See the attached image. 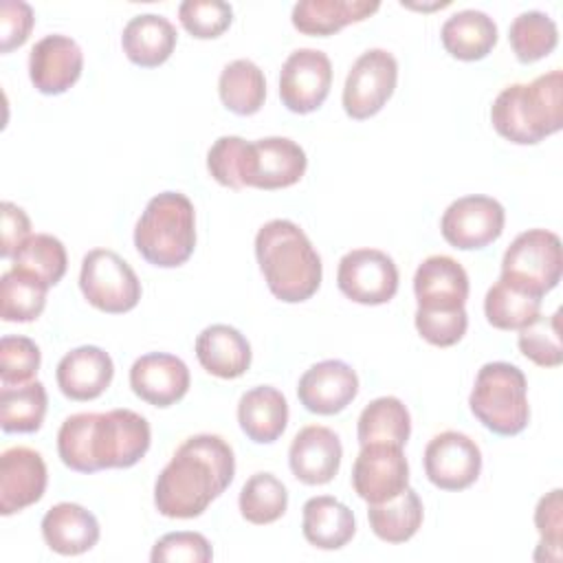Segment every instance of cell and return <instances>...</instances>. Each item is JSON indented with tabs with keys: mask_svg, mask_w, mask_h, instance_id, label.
Segmentation results:
<instances>
[{
	"mask_svg": "<svg viewBox=\"0 0 563 563\" xmlns=\"http://www.w3.org/2000/svg\"><path fill=\"white\" fill-rule=\"evenodd\" d=\"M11 268L26 271L40 277L44 284L55 286L57 282H62L68 268V255L62 240L48 233H35L29 235L13 253Z\"/></svg>",
	"mask_w": 563,
	"mask_h": 563,
	"instance_id": "obj_37",
	"label": "cell"
},
{
	"mask_svg": "<svg viewBox=\"0 0 563 563\" xmlns=\"http://www.w3.org/2000/svg\"><path fill=\"white\" fill-rule=\"evenodd\" d=\"M48 473L44 457L29 446H11L0 455V512H20L42 499Z\"/></svg>",
	"mask_w": 563,
	"mask_h": 563,
	"instance_id": "obj_18",
	"label": "cell"
},
{
	"mask_svg": "<svg viewBox=\"0 0 563 563\" xmlns=\"http://www.w3.org/2000/svg\"><path fill=\"white\" fill-rule=\"evenodd\" d=\"M440 40L446 53L462 62L484 59L497 44V24L477 9H464L446 18L440 29Z\"/></svg>",
	"mask_w": 563,
	"mask_h": 563,
	"instance_id": "obj_29",
	"label": "cell"
},
{
	"mask_svg": "<svg viewBox=\"0 0 563 563\" xmlns=\"http://www.w3.org/2000/svg\"><path fill=\"white\" fill-rule=\"evenodd\" d=\"M139 255L158 268L185 264L196 246V209L180 191L156 194L134 227Z\"/></svg>",
	"mask_w": 563,
	"mask_h": 563,
	"instance_id": "obj_5",
	"label": "cell"
},
{
	"mask_svg": "<svg viewBox=\"0 0 563 563\" xmlns=\"http://www.w3.org/2000/svg\"><path fill=\"white\" fill-rule=\"evenodd\" d=\"M541 299L537 292L499 275L484 297V314L497 330H521L541 314Z\"/></svg>",
	"mask_w": 563,
	"mask_h": 563,
	"instance_id": "obj_30",
	"label": "cell"
},
{
	"mask_svg": "<svg viewBox=\"0 0 563 563\" xmlns=\"http://www.w3.org/2000/svg\"><path fill=\"white\" fill-rule=\"evenodd\" d=\"M114 363L97 345H81L62 356L55 369L59 391L77 402L99 398L112 383Z\"/></svg>",
	"mask_w": 563,
	"mask_h": 563,
	"instance_id": "obj_21",
	"label": "cell"
},
{
	"mask_svg": "<svg viewBox=\"0 0 563 563\" xmlns=\"http://www.w3.org/2000/svg\"><path fill=\"white\" fill-rule=\"evenodd\" d=\"M301 510V532L306 541L319 550H339L356 532L352 510L330 495L310 497Z\"/></svg>",
	"mask_w": 563,
	"mask_h": 563,
	"instance_id": "obj_28",
	"label": "cell"
},
{
	"mask_svg": "<svg viewBox=\"0 0 563 563\" xmlns=\"http://www.w3.org/2000/svg\"><path fill=\"white\" fill-rule=\"evenodd\" d=\"M174 24L158 13L134 15L121 33L125 57L141 68H156L169 59L176 46Z\"/></svg>",
	"mask_w": 563,
	"mask_h": 563,
	"instance_id": "obj_25",
	"label": "cell"
},
{
	"mask_svg": "<svg viewBox=\"0 0 563 563\" xmlns=\"http://www.w3.org/2000/svg\"><path fill=\"white\" fill-rule=\"evenodd\" d=\"M416 330L418 334L438 347L455 345L468 328V314L464 308L455 310H416Z\"/></svg>",
	"mask_w": 563,
	"mask_h": 563,
	"instance_id": "obj_42",
	"label": "cell"
},
{
	"mask_svg": "<svg viewBox=\"0 0 563 563\" xmlns=\"http://www.w3.org/2000/svg\"><path fill=\"white\" fill-rule=\"evenodd\" d=\"M235 475L233 449L216 433L187 438L154 484V506L169 519H194L220 497Z\"/></svg>",
	"mask_w": 563,
	"mask_h": 563,
	"instance_id": "obj_1",
	"label": "cell"
},
{
	"mask_svg": "<svg viewBox=\"0 0 563 563\" xmlns=\"http://www.w3.org/2000/svg\"><path fill=\"white\" fill-rule=\"evenodd\" d=\"M339 290L363 306H380L398 292V268L394 260L378 249L347 251L336 268Z\"/></svg>",
	"mask_w": 563,
	"mask_h": 563,
	"instance_id": "obj_11",
	"label": "cell"
},
{
	"mask_svg": "<svg viewBox=\"0 0 563 563\" xmlns=\"http://www.w3.org/2000/svg\"><path fill=\"white\" fill-rule=\"evenodd\" d=\"M35 15L31 4L22 0H2L0 2V51L11 53L20 48L33 29Z\"/></svg>",
	"mask_w": 563,
	"mask_h": 563,
	"instance_id": "obj_46",
	"label": "cell"
},
{
	"mask_svg": "<svg viewBox=\"0 0 563 563\" xmlns=\"http://www.w3.org/2000/svg\"><path fill=\"white\" fill-rule=\"evenodd\" d=\"M424 508L413 488H405L389 501L369 504L367 521L372 532L385 543H405L409 541L422 526Z\"/></svg>",
	"mask_w": 563,
	"mask_h": 563,
	"instance_id": "obj_31",
	"label": "cell"
},
{
	"mask_svg": "<svg viewBox=\"0 0 563 563\" xmlns=\"http://www.w3.org/2000/svg\"><path fill=\"white\" fill-rule=\"evenodd\" d=\"M563 253L561 240L548 229L519 233L504 253L501 277L543 297L561 282Z\"/></svg>",
	"mask_w": 563,
	"mask_h": 563,
	"instance_id": "obj_8",
	"label": "cell"
},
{
	"mask_svg": "<svg viewBox=\"0 0 563 563\" xmlns=\"http://www.w3.org/2000/svg\"><path fill=\"white\" fill-rule=\"evenodd\" d=\"M84 70L79 44L62 33L44 35L29 55V77L42 95H64L77 84Z\"/></svg>",
	"mask_w": 563,
	"mask_h": 563,
	"instance_id": "obj_16",
	"label": "cell"
},
{
	"mask_svg": "<svg viewBox=\"0 0 563 563\" xmlns=\"http://www.w3.org/2000/svg\"><path fill=\"white\" fill-rule=\"evenodd\" d=\"M152 563L185 561V563H207L213 559L211 543L200 532H169L161 537L150 554Z\"/></svg>",
	"mask_w": 563,
	"mask_h": 563,
	"instance_id": "obj_44",
	"label": "cell"
},
{
	"mask_svg": "<svg viewBox=\"0 0 563 563\" xmlns=\"http://www.w3.org/2000/svg\"><path fill=\"white\" fill-rule=\"evenodd\" d=\"M506 222L504 207L490 196H462L453 200L440 220L442 238L460 251L484 249L493 244Z\"/></svg>",
	"mask_w": 563,
	"mask_h": 563,
	"instance_id": "obj_12",
	"label": "cell"
},
{
	"mask_svg": "<svg viewBox=\"0 0 563 563\" xmlns=\"http://www.w3.org/2000/svg\"><path fill=\"white\" fill-rule=\"evenodd\" d=\"M413 292L422 310H455L468 299V275L464 266L449 255L422 260L413 275Z\"/></svg>",
	"mask_w": 563,
	"mask_h": 563,
	"instance_id": "obj_22",
	"label": "cell"
},
{
	"mask_svg": "<svg viewBox=\"0 0 563 563\" xmlns=\"http://www.w3.org/2000/svg\"><path fill=\"white\" fill-rule=\"evenodd\" d=\"M183 29L198 40L220 37L233 22V9L222 0H185L178 7Z\"/></svg>",
	"mask_w": 563,
	"mask_h": 563,
	"instance_id": "obj_41",
	"label": "cell"
},
{
	"mask_svg": "<svg viewBox=\"0 0 563 563\" xmlns=\"http://www.w3.org/2000/svg\"><path fill=\"white\" fill-rule=\"evenodd\" d=\"M499 136L517 145H537L563 125V73L550 70L530 84L506 86L490 106Z\"/></svg>",
	"mask_w": 563,
	"mask_h": 563,
	"instance_id": "obj_4",
	"label": "cell"
},
{
	"mask_svg": "<svg viewBox=\"0 0 563 563\" xmlns=\"http://www.w3.org/2000/svg\"><path fill=\"white\" fill-rule=\"evenodd\" d=\"M189 367L183 358L167 352H147L130 367L132 391L154 407L178 402L189 389Z\"/></svg>",
	"mask_w": 563,
	"mask_h": 563,
	"instance_id": "obj_19",
	"label": "cell"
},
{
	"mask_svg": "<svg viewBox=\"0 0 563 563\" xmlns=\"http://www.w3.org/2000/svg\"><path fill=\"white\" fill-rule=\"evenodd\" d=\"M508 42L521 64H534L556 48L559 29L548 13L523 11L512 20L508 29Z\"/></svg>",
	"mask_w": 563,
	"mask_h": 563,
	"instance_id": "obj_36",
	"label": "cell"
},
{
	"mask_svg": "<svg viewBox=\"0 0 563 563\" xmlns=\"http://www.w3.org/2000/svg\"><path fill=\"white\" fill-rule=\"evenodd\" d=\"M196 358L211 376L238 378L251 367V345L233 325L213 323L196 336Z\"/></svg>",
	"mask_w": 563,
	"mask_h": 563,
	"instance_id": "obj_24",
	"label": "cell"
},
{
	"mask_svg": "<svg viewBox=\"0 0 563 563\" xmlns=\"http://www.w3.org/2000/svg\"><path fill=\"white\" fill-rule=\"evenodd\" d=\"M31 235V220L24 213L22 207L4 200L2 202V242H0V255L13 257V253L20 249V244Z\"/></svg>",
	"mask_w": 563,
	"mask_h": 563,
	"instance_id": "obj_47",
	"label": "cell"
},
{
	"mask_svg": "<svg viewBox=\"0 0 563 563\" xmlns=\"http://www.w3.org/2000/svg\"><path fill=\"white\" fill-rule=\"evenodd\" d=\"M411 433V416L405 402L396 396L374 398L358 416L356 438L358 444L387 442L405 446Z\"/></svg>",
	"mask_w": 563,
	"mask_h": 563,
	"instance_id": "obj_33",
	"label": "cell"
},
{
	"mask_svg": "<svg viewBox=\"0 0 563 563\" xmlns=\"http://www.w3.org/2000/svg\"><path fill=\"white\" fill-rule=\"evenodd\" d=\"M150 422L132 409L68 416L57 431V453L77 473L130 468L150 449Z\"/></svg>",
	"mask_w": 563,
	"mask_h": 563,
	"instance_id": "obj_2",
	"label": "cell"
},
{
	"mask_svg": "<svg viewBox=\"0 0 563 563\" xmlns=\"http://www.w3.org/2000/svg\"><path fill=\"white\" fill-rule=\"evenodd\" d=\"M398 62L385 48H369L356 57L352 64L341 103L350 119L365 121L383 110L396 90Z\"/></svg>",
	"mask_w": 563,
	"mask_h": 563,
	"instance_id": "obj_9",
	"label": "cell"
},
{
	"mask_svg": "<svg viewBox=\"0 0 563 563\" xmlns=\"http://www.w3.org/2000/svg\"><path fill=\"white\" fill-rule=\"evenodd\" d=\"M343 457L339 435L323 424H308L290 442L288 464L292 475L308 484L321 486L334 479Z\"/></svg>",
	"mask_w": 563,
	"mask_h": 563,
	"instance_id": "obj_20",
	"label": "cell"
},
{
	"mask_svg": "<svg viewBox=\"0 0 563 563\" xmlns=\"http://www.w3.org/2000/svg\"><path fill=\"white\" fill-rule=\"evenodd\" d=\"M563 490L554 488L543 495L534 508V526L541 534L539 550L550 548L554 561H561V543H563Z\"/></svg>",
	"mask_w": 563,
	"mask_h": 563,
	"instance_id": "obj_45",
	"label": "cell"
},
{
	"mask_svg": "<svg viewBox=\"0 0 563 563\" xmlns=\"http://www.w3.org/2000/svg\"><path fill=\"white\" fill-rule=\"evenodd\" d=\"M308 158L299 143L288 136L246 141L242 156V185L255 189H284L301 180Z\"/></svg>",
	"mask_w": 563,
	"mask_h": 563,
	"instance_id": "obj_10",
	"label": "cell"
},
{
	"mask_svg": "<svg viewBox=\"0 0 563 563\" xmlns=\"http://www.w3.org/2000/svg\"><path fill=\"white\" fill-rule=\"evenodd\" d=\"M380 9L376 0H301L292 7V26L303 35L325 37Z\"/></svg>",
	"mask_w": 563,
	"mask_h": 563,
	"instance_id": "obj_27",
	"label": "cell"
},
{
	"mask_svg": "<svg viewBox=\"0 0 563 563\" xmlns=\"http://www.w3.org/2000/svg\"><path fill=\"white\" fill-rule=\"evenodd\" d=\"M246 141L242 136H220L207 152V169L216 183L229 189H244L242 156Z\"/></svg>",
	"mask_w": 563,
	"mask_h": 563,
	"instance_id": "obj_43",
	"label": "cell"
},
{
	"mask_svg": "<svg viewBox=\"0 0 563 563\" xmlns=\"http://www.w3.org/2000/svg\"><path fill=\"white\" fill-rule=\"evenodd\" d=\"M48 284L40 277L11 268L0 277V314L4 321L26 323L42 314L46 306Z\"/></svg>",
	"mask_w": 563,
	"mask_h": 563,
	"instance_id": "obj_35",
	"label": "cell"
},
{
	"mask_svg": "<svg viewBox=\"0 0 563 563\" xmlns=\"http://www.w3.org/2000/svg\"><path fill=\"white\" fill-rule=\"evenodd\" d=\"M255 257L273 297L286 303L310 299L321 286V257L292 220L275 218L255 235Z\"/></svg>",
	"mask_w": 563,
	"mask_h": 563,
	"instance_id": "obj_3",
	"label": "cell"
},
{
	"mask_svg": "<svg viewBox=\"0 0 563 563\" xmlns=\"http://www.w3.org/2000/svg\"><path fill=\"white\" fill-rule=\"evenodd\" d=\"M42 537L53 552L77 556L97 545L99 521L84 506L59 501L46 510L42 519Z\"/></svg>",
	"mask_w": 563,
	"mask_h": 563,
	"instance_id": "obj_23",
	"label": "cell"
},
{
	"mask_svg": "<svg viewBox=\"0 0 563 563\" xmlns=\"http://www.w3.org/2000/svg\"><path fill=\"white\" fill-rule=\"evenodd\" d=\"M42 363L40 347L33 339L20 334H4L0 339V383L24 385L33 380Z\"/></svg>",
	"mask_w": 563,
	"mask_h": 563,
	"instance_id": "obj_40",
	"label": "cell"
},
{
	"mask_svg": "<svg viewBox=\"0 0 563 563\" xmlns=\"http://www.w3.org/2000/svg\"><path fill=\"white\" fill-rule=\"evenodd\" d=\"M427 479L440 490H464L482 473V451L462 431L433 435L422 455Z\"/></svg>",
	"mask_w": 563,
	"mask_h": 563,
	"instance_id": "obj_15",
	"label": "cell"
},
{
	"mask_svg": "<svg viewBox=\"0 0 563 563\" xmlns=\"http://www.w3.org/2000/svg\"><path fill=\"white\" fill-rule=\"evenodd\" d=\"M471 413L497 435H517L528 427V383L523 372L506 361L479 367L468 396Z\"/></svg>",
	"mask_w": 563,
	"mask_h": 563,
	"instance_id": "obj_6",
	"label": "cell"
},
{
	"mask_svg": "<svg viewBox=\"0 0 563 563\" xmlns=\"http://www.w3.org/2000/svg\"><path fill=\"white\" fill-rule=\"evenodd\" d=\"M79 288L90 306L108 314L130 312L141 299V282L136 273L110 249H92L84 255Z\"/></svg>",
	"mask_w": 563,
	"mask_h": 563,
	"instance_id": "obj_7",
	"label": "cell"
},
{
	"mask_svg": "<svg viewBox=\"0 0 563 563\" xmlns=\"http://www.w3.org/2000/svg\"><path fill=\"white\" fill-rule=\"evenodd\" d=\"M409 486V464L402 446L363 444L352 464V488L367 504H383Z\"/></svg>",
	"mask_w": 563,
	"mask_h": 563,
	"instance_id": "obj_13",
	"label": "cell"
},
{
	"mask_svg": "<svg viewBox=\"0 0 563 563\" xmlns=\"http://www.w3.org/2000/svg\"><path fill=\"white\" fill-rule=\"evenodd\" d=\"M238 422L255 444L275 442L288 424V402L284 394L271 385H257L242 394L238 402Z\"/></svg>",
	"mask_w": 563,
	"mask_h": 563,
	"instance_id": "obj_26",
	"label": "cell"
},
{
	"mask_svg": "<svg viewBox=\"0 0 563 563\" xmlns=\"http://www.w3.org/2000/svg\"><path fill=\"white\" fill-rule=\"evenodd\" d=\"M48 396L40 380L0 389V427L4 433H33L42 427Z\"/></svg>",
	"mask_w": 563,
	"mask_h": 563,
	"instance_id": "obj_34",
	"label": "cell"
},
{
	"mask_svg": "<svg viewBox=\"0 0 563 563\" xmlns=\"http://www.w3.org/2000/svg\"><path fill=\"white\" fill-rule=\"evenodd\" d=\"M332 86V62L323 51H292L279 73L282 103L295 114H308L323 106Z\"/></svg>",
	"mask_w": 563,
	"mask_h": 563,
	"instance_id": "obj_14",
	"label": "cell"
},
{
	"mask_svg": "<svg viewBox=\"0 0 563 563\" xmlns=\"http://www.w3.org/2000/svg\"><path fill=\"white\" fill-rule=\"evenodd\" d=\"M517 345L526 358L539 367H559L563 363L561 343V310L550 317H537L519 330Z\"/></svg>",
	"mask_w": 563,
	"mask_h": 563,
	"instance_id": "obj_39",
	"label": "cell"
},
{
	"mask_svg": "<svg viewBox=\"0 0 563 563\" xmlns=\"http://www.w3.org/2000/svg\"><path fill=\"white\" fill-rule=\"evenodd\" d=\"M218 92L227 110L240 117H251L260 112L266 99L264 73L251 59H233L220 73Z\"/></svg>",
	"mask_w": 563,
	"mask_h": 563,
	"instance_id": "obj_32",
	"label": "cell"
},
{
	"mask_svg": "<svg viewBox=\"0 0 563 563\" xmlns=\"http://www.w3.org/2000/svg\"><path fill=\"white\" fill-rule=\"evenodd\" d=\"M238 504L249 523L266 526L286 512L288 490L273 473H255L244 482Z\"/></svg>",
	"mask_w": 563,
	"mask_h": 563,
	"instance_id": "obj_38",
	"label": "cell"
},
{
	"mask_svg": "<svg viewBox=\"0 0 563 563\" xmlns=\"http://www.w3.org/2000/svg\"><path fill=\"white\" fill-rule=\"evenodd\" d=\"M358 394L356 372L339 361L328 358L310 365L297 385L299 402L317 416H334L343 411Z\"/></svg>",
	"mask_w": 563,
	"mask_h": 563,
	"instance_id": "obj_17",
	"label": "cell"
}]
</instances>
